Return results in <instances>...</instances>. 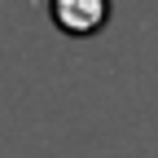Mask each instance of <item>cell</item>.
<instances>
[{
    "label": "cell",
    "instance_id": "1",
    "mask_svg": "<svg viewBox=\"0 0 158 158\" xmlns=\"http://www.w3.org/2000/svg\"><path fill=\"white\" fill-rule=\"evenodd\" d=\"M53 27L70 40H88L97 31H106L110 22V0H48Z\"/></svg>",
    "mask_w": 158,
    "mask_h": 158
}]
</instances>
